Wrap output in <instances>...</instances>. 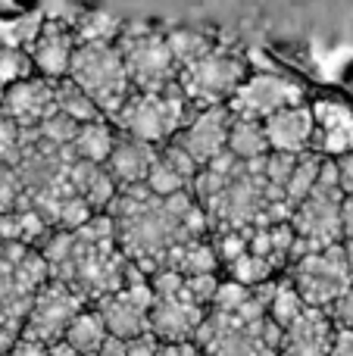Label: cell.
I'll return each mask as SVG.
<instances>
[{"mask_svg": "<svg viewBox=\"0 0 353 356\" xmlns=\"http://www.w3.org/2000/svg\"><path fill=\"white\" fill-rule=\"evenodd\" d=\"M38 253L47 263L50 282L66 284L85 303H97L125 288L129 259L116 247V228L106 213L94 216L79 232H50Z\"/></svg>", "mask_w": 353, "mask_h": 356, "instance_id": "6da1fadb", "label": "cell"}, {"mask_svg": "<svg viewBox=\"0 0 353 356\" xmlns=\"http://www.w3.org/2000/svg\"><path fill=\"white\" fill-rule=\"evenodd\" d=\"M69 81L97 106L104 119H116L125 100L131 97V85L125 75V63L116 44H79L69 66Z\"/></svg>", "mask_w": 353, "mask_h": 356, "instance_id": "7a4b0ae2", "label": "cell"}, {"mask_svg": "<svg viewBox=\"0 0 353 356\" xmlns=\"http://www.w3.org/2000/svg\"><path fill=\"white\" fill-rule=\"evenodd\" d=\"M194 106L185 100V94L179 91V85L160 94H138L131 91V97L125 100V106L119 110V116L113 119L119 135L144 141L150 147H166L194 116Z\"/></svg>", "mask_w": 353, "mask_h": 356, "instance_id": "3957f363", "label": "cell"}, {"mask_svg": "<svg viewBox=\"0 0 353 356\" xmlns=\"http://www.w3.org/2000/svg\"><path fill=\"white\" fill-rule=\"evenodd\" d=\"M116 47L122 54L131 91L160 94L179 85V63L169 50L166 35L147 29V25H122Z\"/></svg>", "mask_w": 353, "mask_h": 356, "instance_id": "277c9868", "label": "cell"}, {"mask_svg": "<svg viewBox=\"0 0 353 356\" xmlns=\"http://www.w3.org/2000/svg\"><path fill=\"white\" fill-rule=\"evenodd\" d=\"M244 79H247L244 60L216 44L204 56L179 69V91L194 110H210V106L229 104Z\"/></svg>", "mask_w": 353, "mask_h": 356, "instance_id": "5b68a950", "label": "cell"}, {"mask_svg": "<svg viewBox=\"0 0 353 356\" xmlns=\"http://www.w3.org/2000/svg\"><path fill=\"white\" fill-rule=\"evenodd\" d=\"M288 282L300 294L304 307L329 309L338 297H344L353 288V272L344 257V247L338 244L294 259L288 266Z\"/></svg>", "mask_w": 353, "mask_h": 356, "instance_id": "8992f818", "label": "cell"}, {"mask_svg": "<svg viewBox=\"0 0 353 356\" xmlns=\"http://www.w3.org/2000/svg\"><path fill=\"white\" fill-rule=\"evenodd\" d=\"M300 104H304V88L300 85H294L291 79H281V75L256 72L241 81V88L231 94L225 110H229L231 119L266 122L275 113L291 110V106H300Z\"/></svg>", "mask_w": 353, "mask_h": 356, "instance_id": "52a82bcc", "label": "cell"}, {"mask_svg": "<svg viewBox=\"0 0 353 356\" xmlns=\"http://www.w3.org/2000/svg\"><path fill=\"white\" fill-rule=\"evenodd\" d=\"M81 309H85V300L79 294H72L60 282H47L31 300V309L22 322V338L38 341L44 347L56 344Z\"/></svg>", "mask_w": 353, "mask_h": 356, "instance_id": "ba28073f", "label": "cell"}, {"mask_svg": "<svg viewBox=\"0 0 353 356\" xmlns=\"http://www.w3.org/2000/svg\"><path fill=\"white\" fill-rule=\"evenodd\" d=\"M150 307H154V291L150 284H125L116 294L94 303V313L100 316L106 334L119 341H135L150 332Z\"/></svg>", "mask_w": 353, "mask_h": 356, "instance_id": "9c48e42d", "label": "cell"}, {"mask_svg": "<svg viewBox=\"0 0 353 356\" xmlns=\"http://www.w3.org/2000/svg\"><path fill=\"white\" fill-rule=\"evenodd\" d=\"M75 35H72V22L69 19H44L41 31L38 38L31 41L28 47V60L35 75L47 81H60L69 75V66H72V56H75Z\"/></svg>", "mask_w": 353, "mask_h": 356, "instance_id": "30bf717a", "label": "cell"}, {"mask_svg": "<svg viewBox=\"0 0 353 356\" xmlns=\"http://www.w3.org/2000/svg\"><path fill=\"white\" fill-rule=\"evenodd\" d=\"M54 81L41 79V75H28V79L16 81V85L3 88L0 97V116L10 119L13 125L25 131H35L47 116H54Z\"/></svg>", "mask_w": 353, "mask_h": 356, "instance_id": "8fae6325", "label": "cell"}, {"mask_svg": "<svg viewBox=\"0 0 353 356\" xmlns=\"http://www.w3.org/2000/svg\"><path fill=\"white\" fill-rule=\"evenodd\" d=\"M204 316H206V309L197 307L185 294V284H181L179 294L154 297V307H150V334L160 344H185V341H194Z\"/></svg>", "mask_w": 353, "mask_h": 356, "instance_id": "7c38bea8", "label": "cell"}, {"mask_svg": "<svg viewBox=\"0 0 353 356\" xmlns=\"http://www.w3.org/2000/svg\"><path fill=\"white\" fill-rule=\"evenodd\" d=\"M229 110L225 106H210V110H197L191 122L172 138L181 150H188L197 166H206L216 156L225 154V138H229Z\"/></svg>", "mask_w": 353, "mask_h": 356, "instance_id": "4fadbf2b", "label": "cell"}, {"mask_svg": "<svg viewBox=\"0 0 353 356\" xmlns=\"http://www.w3.org/2000/svg\"><path fill=\"white\" fill-rule=\"evenodd\" d=\"M313 110V144L310 150L322 160H341L353 154V113L338 100H319Z\"/></svg>", "mask_w": 353, "mask_h": 356, "instance_id": "5bb4252c", "label": "cell"}, {"mask_svg": "<svg viewBox=\"0 0 353 356\" xmlns=\"http://www.w3.org/2000/svg\"><path fill=\"white\" fill-rule=\"evenodd\" d=\"M331 341H335V325H331L325 309L304 307V313L281 328L279 356H331Z\"/></svg>", "mask_w": 353, "mask_h": 356, "instance_id": "9a60e30c", "label": "cell"}, {"mask_svg": "<svg viewBox=\"0 0 353 356\" xmlns=\"http://www.w3.org/2000/svg\"><path fill=\"white\" fill-rule=\"evenodd\" d=\"M263 131H266L269 154L300 156L313 144V110L306 104L281 110L263 122Z\"/></svg>", "mask_w": 353, "mask_h": 356, "instance_id": "2e32d148", "label": "cell"}, {"mask_svg": "<svg viewBox=\"0 0 353 356\" xmlns=\"http://www.w3.org/2000/svg\"><path fill=\"white\" fill-rule=\"evenodd\" d=\"M156 156H160L156 147L119 135L116 144H113L110 160L104 163V169H106V175L116 181V188H131V184H144V178H147L150 166L156 163Z\"/></svg>", "mask_w": 353, "mask_h": 356, "instance_id": "e0dca14e", "label": "cell"}, {"mask_svg": "<svg viewBox=\"0 0 353 356\" xmlns=\"http://www.w3.org/2000/svg\"><path fill=\"white\" fill-rule=\"evenodd\" d=\"M69 184L97 216L106 213V207L113 203V197L119 191L104 166H91V163H79V160L69 166Z\"/></svg>", "mask_w": 353, "mask_h": 356, "instance_id": "ac0fdd59", "label": "cell"}, {"mask_svg": "<svg viewBox=\"0 0 353 356\" xmlns=\"http://www.w3.org/2000/svg\"><path fill=\"white\" fill-rule=\"evenodd\" d=\"M119 131L110 119H100V122H88L79 125L75 131V141L69 144L72 156L79 163H91V166H104L113 154V144H116Z\"/></svg>", "mask_w": 353, "mask_h": 356, "instance_id": "d6986e66", "label": "cell"}, {"mask_svg": "<svg viewBox=\"0 0 353 356\" xmlns=\"http://www.w3.org/2000/svg\"><path fill=\"white\" fill-rule=\"evenodd\" d=\"M54 228L28 207H19L13 213L0 216V241H16V244H25L31 250H41V244L50 238Z\"/></svg>", "mask_w": 353, "mask_h": 356, "instance_id": "ffe728a7", "label": "cell"}, {"mask_svg": "<svg viewBox=\"0 0 353 356\" xmlns=\"http://www.w3.org/2000/svg\"><path fill=\"white\" fill-rule=\"evenodd\" d=\"M225 154H231L238 163H256L269 154L266 131L263 122H250V119H231L229 138H225Z\"/></svg>", "mask_w": 353, "mask_h": 356, "instance_id": "44dd1931", "label": "cell"}, {"mask_svg": "<svg viewBox=\"0 0 353 356\" xmlns=\"http://www.w3.org/2000/svg\"><path fill=\"white\" fill-rule=\"evenodd\" d=\"M166 269H175L181 278H194V275H216L219 259L213 250L210 241H185L179 244L166 259Z\"/></svg>", "mask_w": 353, "mask_h": 356, "instance_id": "7402d4cb", "label": "cell"}, {"mask_svg": "<svg viewBox=\"0 0 353 356\" xmlns=\"http://www.w3.org/2000/svg\"><path fill=\"white\" fill-rule=\"evenodd\" d=\"M69 22H72L75 44H116L119 35H122V19L110 16L104 10L79 13Z\"/></svg>", "mask_w": 353, "mask_h": 356, "instance_id": "603a6c76", "label": "cell"}, {"mask_svg": "<svg viewBox=\"0 0 353 356\" xmlns=\"http://www.w3.org/2000/svg\"><path fill=\"white\" fill-rule=\"evenodd\" d=\"M63 341H66L79 356H97L100 344L106 341V328L94 309H81V313L72 319V325L66 328Z\"/></svg>", "mask_w": 353, "mask_h": 356, "instance_id": "cb8c5ba5", "label": "cell"}, {"mask_svg": "<svg viewBox=\"0 0 353 356\" xmlns=\"http://www.w3.org/2000/svg\"><path fill=\"white\" fill-rule=\"evenodd\" d=\"M322 163L325 160L319 154H313V150H306V154L297 156L294 172H291V178H288V184H285V203L291 207V213H294V207H300V203L310 197V191L316 188L319 172H322Z\"/></svg>", "mask_w": 353, "mask_h": 356, "instance_id": "d4e9b609", "label": "cell"}, {"mask_svg": "<svg viewBox=\"0 0 353 356\" xmlns=\"http://www.w3.org/2000/svg\"><path fill=\"white\" fill-rule=\"evenodd\" d=\"M54 106H56V113L72 119L75 125H88V122H100V119H104L97 113V106H94L69 79L54 81Z\"/></svg>", "mask_w": 353, "mask_h": 356, "instance_id": "484cf974", "label": "cell"}, {"mask_svg": "<svg viewBox=\"0 0 353 356\" xmlns=\"http://www.w3.org/2000/svg\"><path fill=\"white\" fill-rule=\"evenodd\" d=\"M300 313H304V300H300V294L291 288V282H288V278L285 282H275V291L266 303V316L279 328H288Z\"/></svg>", "mask_w": 353, "mask_h": 356, "instance_id": "4316f807", "label": "cell"}, {"mask_svg": "<svg viewBox=\"0 0 353 356\" xmlns=\"http://www.w3.org/2000/svg\"><path fill=\"white\" fill-rule=\"evenodd\" d=\"M166 44H169V50H172V56H175V63H179V69L188 66V63H194L197 56H204L206 50L216 47V44H213L210 38H206L204 31H197V29L169 31V35H166Z\"/></svg>", "mask_w": 353, "mask_h": 356, "instance_id": "83f0119b", "label": "cell"}, {"mask_svg": "<svg viewBox=\"0 0 353 356\" xmlns=\"http://www.w3.org/2000/svg\"><path fill=\"white\" fill-rule=\"evenodd\" d=\"M229 269V282H238V284H244V288H260V284H266V282H272V275H275V269L266 263V259H260V257H254V253H244V257H238L231 266H225Z\"/></svg>", "mask_w": 353, "mask_h": 356, "instance_id": "f1b7e54d", "label": "cell"}, {"mask_svg": "<svg viewBox=\"0 0 353 356\" xmlns=\"http://www.w3.org/2000/svg\"><path fill=\"white\" fill-rule=\"evenodd\" d=\"M28 147H31V131L19 129L10 119L0 116V166L16 169Z\"/></svg>", "mask_w": 353, "mask_h": 356, "instance_id": "f546056e", "label": "cell"}, {"mask_svg": "<svg viewBox=\"0 0 353 356\" xmlns=\"http://www.w3.org/2000/svg\"><path fill=\"white\" fill-rule=\"evenodd\" d=\"M144 188H147L154 197L166 200V197H175V194H181V191H188V181L179 172H172V169H169L166 163L156 156V163L150 166L147 178H144Z\"/></svg>", "mask_w": 353, "mask_h": 356, "instance_id": "4dcf8cb0", "label": "cell"}, {"mask_svg": "<svg viewBox=\"0 0 353 356\" xmlns=\"http://www.w3.org/2000/svg\"><path fill=\"white\" fill-rule=\"evenodd\" d=\"M75 131H79V125H75L72 119H66L63 113H54V116L44 119L31 135H35V141L50 144V147H69V144L75 141Z\"/></svg>", "mask_w": 353, "mask_h": 356, "instance_id": "1f68e13d", "label": "cell"}, {"mask_svg": "<svg viewBox=\"0 0 353 356\" xmlns=\"http://www.w3.org/2000/svg\"><path fill=\"white\" fill-rule=\"evenodd\" d=\"M294 163H297V156H288V154H266L260 163V175L266 178V184L281 200H285V184L294 172Z\"/></svg>", "mask_w": 353, "mask_h": 356, "instance_id": "d6a6232c", "label": "cell"}, {"mask_svg": "<svg viewBox=\"0 0 353 356\" xmlns=\"http://www.w3.org/2000/svg\"><path fill=\"white\" fill-rule=\"evenodd\" d=\"M28 75H35L28 54L13 50V47H0V88H10L16 81L28 79Z\"/></svg>", "mask_w": 353, "mask_h": 356, "instance_id": "836d02e7", "label": "cell"}, {"mask_svg": "<svg viewBox=\"0 0 353 356\" xmlns=\"http://www.w3.org/2000/svg\"><path fill=\"white\" fill-rule=\"evenodd\" d=\"M250 294H254V291L238 284V282H219L210 309H216V313H238V309L250 300Z\"/></svg>", "mask_w": 353, "mask_h": 356, "instance_id": "e575fe53", "label": "cell"}, {"mask_svg": "<svg viewBox=\"0 0 353 356\" xmlns=\"http://www.w3.org/2000/svg\"><path fill=\"white\" fill-rule=\"evenodd\" d=\"M213 250H216L219 266H231L238 257L247 253V238L241 232H216V238L210 241Z\"/></svg>", "mask_w": 353, "mask_h": 356, "instance_id": "d590c367", "label": "cell"}, {"mask_svg": "<svg viewBox=\"0 0 353 356\" xmlns=\"http://www.w3.org/2000/svg\"><path fill=\"white\" fill-rule=\"evenodd\" d=\"M160 160L166 163V166L172 169V172H179L181 178H185V181H188V188H191L194 175L200 172V166L191 160V156H188V150H181L175 141H169L166 147H160Z\"/></svg>", "mask_w": 353, "mask_h": 356, "instance_id": "8d00e7d4", "label": "cell"}, {"mask_svg": "<svg viewBox=\"0 0 353 356\" xmlns=\"http://www.w3.org/2000/svg\"><path fill=\"white\" fill-rule=\"evenodd\" d=\"M22 203V184L10 166H0V216L19 209Z\"/></svg>", "mask_w": 353, "mask_h": 356, "instance_id": "74e56055", "label": "cell"}, {"mask_svg": "<svg viewBox=\"0 0 353 356\" xmlns=\"http://www.w3.org/2000/svg\"><path fill=\"white\" fill-rule=\"evenodd\" d=\"M216 288H219V278L216 275H194V278H185V294L191 297L197 307L210 309L213 297H216Z\"/></svg>", "mask_w": 353, "mask_h": 356, "instance_id": "f35d334b", "label": "cell"}, {"mask_svg": "<svg viewBox=\"0 0 353 356\" xmlns=\"http://www.w3.org/2000/svg\"><path fill=\"white\" fill-rule=\"evenodd\" d=\"M156 347H160V341L147 332V334H141V338H135V341H125V356H154Z\"/></svg>", "mask_w": 353, "mask_h": 356, "instance_id": "ab89813d", "label": "cell"}, {"mask_svg": "<svg viewBox=\"0 0 353 356\" xmlns=\"http://www.w3.org/2000/svg\"><path fill=\"white\" fill-rule=\"evenodd\" d=\"M335 169H338V184H341L344 194H353V154L335 160Z\"/></svg>", "mask_w": 353, "mask_h": 356, "instance_id": "60d3db41", "label": "cell"}, {"mask_svg": "<svg viewBox=\"0 0 353 356\" xmlns=\"http://www.w3.org/2000/svg\"><path fill=\"white\" fill-rule=\"evenodd\" d=\"M331 356H353V332H347V328H335Z\"/></svg>", "mask_w": 353, "mask_h": 356, "instance_id": "b9f144b4", "label": "cell"}, {"mask_svg": "<svg viewBox=\"0 0 353 356\" xmlns=\"http://www.w3.org/2000/svg\"><path fill=\"white\" fill-rule=\"evenodd\" d=\"M6 356H47V347L38 344V341H28V338H19L13 344V350Z\"/></svg>", "mask_w": 353, "mask_h": 356, "instance_id": "7bdbcfd3", "label": "cell"}, {"mask_svg": "<svg viewBox=\"0 0 353 356\" xmlns=\"http://www.w3.org/2000/svg\"><path fill=\"white\" fill-rule=\"evenodd\" d=\"M154 356H200V350L194 347V341H185V344H160Z\"/></svg>", "mask_w": 353, "mask_h": 356, "instance_id": "ee69618b", "label": "cell"}, {"mask_svg": "<svg viewBox=\"0 0 353 356\" xmlns=\"http://www.w3.org/2000/svg\"><path fill=\"white\" fill-rule=\"evenodd\" d=\"M341 234L344 241H353V194H344L341 203Z\"/></svg>", "mask_w": 353, "mask_h": 356, "instance_id": "f6af8a7d", "label": "cell"}, {"mask_svg": "<svg viewBox=\"0 0 353 356\" xmlns=\"http://www.w3.org/2000/svg\"><path fill=\"white\" fill-rule=\"evenodd\" d=\"M97 356H125V341L110 338V334H106V341H104V344H100Z\"/></svg>", "mask_w": 353, "mask_h": 356, "instance_id": "bcb514c9", "label": "cell"}, {"mask_svg": "<svg viewBox=\"0 0 353 356\" xmlns=\"http://www.w3.org/2000/svg\"><path fill=\"white\" fill-rule=\"evenodd\" d=\"M47 356H79V353H75L72 347L66 344V341H56V344L47 347Z\"/></svg>", "mask_w": 353, "mask_h": 356, "instance_id": "7dc6e473", "label": "cell"}, {"mask_svg": "<svg viewBox=\"0 0 353 356\" xmlns=\"http://www.w3.org/2000/svg\"><path fill=\"white\" fill-rule=\"evenodd\" d=\"M0 97H3V88H0Z\"/></svg>", "mask_w": 353, "mask_h": 356, "instance_id": "c3c4849f", "label": "cell"}]
</instances>
